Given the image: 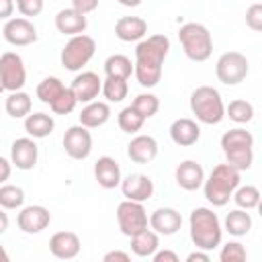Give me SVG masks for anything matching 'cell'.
<instances>
[{"label": "cell", "mask_w": 262, "mask_h": 262, "mask_svg": "<svg viewBox=\"0 0 262 262\" xmlns=\"http://www.w3.org/2000/svg\"><path fill=\"white\" fill-rule=\"evenodd\" d=\"M170 51V39L166 35L143 37L135 47L133 74L143 88H154L162 80V66Z\"/></svg>", "instance_id": "obj_1"}, {"label": "cell", "mask_w": 262, "mask_h": 262, "mask_svg": "<svg viewBox=\"0 0 262 262\" xmlns=\"http://www.w3.org/2000/svg\"><path fill=\"white\" fill-rule=\"evenodd\" d=\"M190 239L199 250H215L221 244L223 237V229L219 223L217 213H213V209L207 207H196L190 213Z\"/></svg>", "instance_id": "obj_2"}, {"label": "cell", "mask_w": 262, "mask_h": 262, "mask_svg": "<svg viewBox=\"0 0 262 262\" xmlns=\"http://www.w3.org/2000/svg\"><path fill=\"white\" fill-rule=\"evenodd\" d=\"M239 186V172L235 168H231L227 162L225 164H217L213 168V172L209 174V178L203 180V192L205 199L213 205V207H223L229 203L233 190Z\"/></svg>", "instance_id": "obj_3"}, {"label": "cell", "mask_w": 262, "mask_h": 262, "mask_svg": "<svg viewBox=\"0 0 262 262\" xmlns=\"http://www.w3.org/2000/svg\"><path fill=\"white\" fill-rule=\"evenodd\" d=\"M178 41L190 61H207L213 53V37L201 23H186L178 29Z\"/></svg>", "instance_id": "obj_4"}, {"label": "cell", "mask_w": 262, "mask_h": 262, "mask_svg": "<svg viewBox=\"0 0 262 262\" xmlns=\"http://www.w3.org/2000/svg\"><path fill=\"white\" fill-rule=\"evenodd\" d=\"M190 111L203 125H217L225 117L221 94L213 86H199L190 94Z\"/></svg>", "instance_id": "obj_5"}, {"label": "cell", "mask_w": 262, "mask_h": 262, "mask_svg": "<svg viewBox=\"0 0 262 262\" xmlns=\"http://www.w3.org/2000/svg\"><path fill=\"white\" fill-rule=\"evenodd\" d=\"M94 51H96L94 39H92L90 35L80 33V35L70 37V41H68V43L63 45V49H61L59 59H61V66H63L66 70L78 72V70H82V68L92 59Z\"/></svg>", "instance_id": "obj_6"}, {"label": "cell", "mask_w": 262, "mask_h": 262, "mask_svg": "<svg viewBox=\"0 0 262 262\" xmlns=\"http://www.w3.org/2000/svg\"><path fill=\"white\" fill-rule=\"evenodd\" d=\"M248 70H250V63L246 55L239 51H227L215 63L217 80L225 86H237L239 82H244L248 76Z\"/></svg>", "instance_id": "obj_7"}, {"label": "cell", "mask_w": 262, "mask_h": 262, "mask_svg": "<svg viewBox=\"0 0 262 262\" xmlns=\"http://www.w3.org/2000/svg\"><path fill=\"white\" fill-rule=\"evenodd\" d=\"M117 223L123 235L131 237L143 229H147V213L143 209V203L137 201H129L125 199L123 203H119L117 207Z\"/></svg>", "instance_id": "obj_8"}, {"label": "cell", "mask_w": 262, "mask_h": 262, "mask_svg": "<svg viewBox=\"0 0 262 262\" xmlns=\"http://www.w3.org/2000/svg\"><path fill=\"white\" fill-rule=\"evenodd\" d=\"M0 80L4 84V90H10V92L23 90L27 82V70L18 53L6 51L0 55Z\"/></svg>", "instance_id": "obj_9"}, {"label": "cell", "mask_w": 262, "mask_h": 262, "mask_svg": "<svg viewBox=\"0 0 262 262\" xmlns=\"http://www.w3.org/2000/svg\"><path fill=\"white\" fill-rule=\"evenodd\" d=\"M63 149L72 160H86L92 151V135L84 125H74L63 133Z\"/></svg>", "instance_id": "obj_10"}, {"label": "cell", "mask_w": 262, "mask_h": 262, "mask_svg": "<svg viewBox=\"0 0 262 262\" xmlns=\"http://www.w3.org/2000/svg\"><path fill=\"white\" fill-rule=\"evenodd\" d=\"M2 35L14 47H25V45H31V43L37 41V29L25 16L8 18L6 25H4V29H2Z\"/></svg>", "instance_id": "obj_11"}, {"label": "cell", "mask_w": 262, "mask_h": 262, "mask_svg": "<svg viewBox=\"0 0 262 262\" xmlns=\"http://www.w3.org/2000/svg\"><path fill=\"white\" fill-rule=\"evenodd\" d=\"M51 221V213L47 207L43 205H29V207H23L18 217H16V223H18V229L25 231V233H41Z\"/></svg>", "instance_id": "obj_12"}, {"label": "cell", "mask_w": 262, "mask_h": 262, "mask_svg": "<svg viewBox=\"0 0 262 262\" xmlns=\"http://www.w3.org/2000/svg\"><path fill=\"white\" fill-rule=\"evenodd\" d=\"M37 158H39V147H37L33 137H18V139L12 141V145H10L12 166H16L23 172L33 170L35 164H37Z\"/></svg>", "instance_id": "obj_13"}, {"label": "cell", "mask_w": 262, "mask_h": 262, "mask_svg": "<svg viewBox=\"0 0 262 262\" xmlns=\"http://www.w3.org/2000/svg\"><path fill=\"white\" fill-rule=\"evenodd\" d=\"M147 225L158 235H174L182 227V215L172 207H160L147 217Z\"/></svg>", "instance_id": "obj_14"}, {"label": "cell", "mask_w": 262, "mask_h": 262, "mask_svg": "<svg viewBox=\"0 0 262 262\" xmlns=\"http://www.w3.org/2000/svg\"><path fill=\"white\" fill-rule=\"evenodd\" d=\"M100 88H102V80L94 72H82L70 84V90L74 92L76 100L78 102H84V104L92 102L100 94Z\"/></svg>", "instance_id": "obj_15"}, {"label": "cell", "mask_w": 262, "mask_h": 262, "mask_svg": "<svg viewBox=\"0 0 262 262\" xmlns=\"http://www.w3.org/2000/svg\"><path fill=\"white\" fill-rule=\"evenodd\" d=\"M119 186L125 199L137 201V203H143L154 194V180L145 174H129L125 180H121Z\"/></svg>", "instance_id": "obj_16"}, {"label": "cell", "mask_w": 262, "mask_h": 262, "mask_svg": "<svg viewBox=\"0 0 262 262\" xmlns=\"http://www.w3.org/2000/svg\"><path fill=\"white\" fill-rule=\"evenodd\" d=\"M80 237L74 231H57L49 239V252L59 260H72L80 254Z\"/></svg>", "instance_id": "obj_17"}, {"label": "cell", "mask_w": 262, "mask_h": 262, "mask_svg": "<svg viewBox=\"0 0 262 262\" xmlns=\"http://www.w3.org/2000/svg\"><path fill=\"white\" fill-rule=\"evenodd\" d=\"M203 180H205V170L199 162L194 160H184L178 164L176 168V184L182 188V190H196L203 186Z\"/></svg>", "instance_id": "obj_18"}, {"label": "cell", "mask_w": 262, "mask_h": 262, "mask_svg": "<svg viewBox=\"0 0 262 262\" xmlns=\"http://www.w3.org/2000/svg\"><path fill=\"white\" fill-rule=\"evenodd\" d=\"M127 156L135 164H149L158 156V141L151 135H135L127 145Z\"/></svg>", "instance_id": "obj_19"}, {"label": "cell", "mask_w": 262, "mask_h": 262, "mask_svg": "<svg viewBox=\"0 0 262 262\" xmlns=\"http://www.w3.org/2000/svg\"><path fill=\"white\" fill-rule=\"evenodd\" d=\"M94 178H96V182H98L102 188H106V190L117 188V186L121 184V180H123V178H121V168H119L117 160L111 158V156L98 158L96 164H94Z\"/></svg>", "instance_id": "obj_20"}, {"label": "cell", "mask_w": 262, "mask_h": 262, "mask_svg": "<svg viewBox=\"0 0 262 262\" xmlns=\"http://www.w3.org/2000/svg\"><path fill=\"white\" fill-rule=\"evenodd\" d=\"M86 27H88L86 14L78 12L76 8H63V10H59L57 16H55V29H57L61 35L74 37V35L84 33Z\"/></svg>", "instance_id": "obj_21"}, {"label": "cell", "mask_w": 262, "mask_h": 262, "mask_svg": "<svg viewBox=\"0 0 262 262\" xmlns=\"http://www.w3.org/2000/svg\"><path fill=\"white\" fill-rule=\"evenodd\" d=\"M147 35V23L141 16H121L115 23V37L131 43V41H141Z\"/></svg>", "instance_id": "obj_22"}, {"label": "cell", "mask_w": 262, "mask_h": 262, "mask_svg": "<svg viewBox=\"0 0 262 262\" xmlns=\"http://www.w3.org/2000/svg\"><path fill=\"white\" fill-rule=\"evenodd\" d=\"M170 137H172V141H174L176 145H180V147H190V145H194V143L199 141V137H201V127L196 125V121L182 117V119H176V121L170 125Z\"/></svg>", "instance_id": "obj_23"}, {"label": "cell", "mask_w": 262, "mask_h": 262, "mask_svg": "<svg viewBox=\"0 0 262 262\" xmlns=\"http://www.w3.org/2000/svg\"><path fill=\"white\" fill-rule=\"evenodd\" d=\"M78 117H80V125H84L86 129H96V127H102L111 119V106L106 102L92 100L80 111Z\"/></svg>", "instance_id": "obj_24"}, {"label": "cell", "mask_w": 262, "mask_h": 262, "mask_svg": "<svg viewBox=\"0 0 262 262\" xmlns=\"http://www.w3.org/2000/svg\"><path fill=\"white\" fill-rule=\"evenodd\" d=\"M53 127H55V121L47 113H33V115L29 113L25 117V131L33 139H43V137L51 135L53 133Z\"/></svg>", "instance_id": "obj_25"}, {"label": "cell", "mask_w": 262, "mask_h": 262, "mask_svg": "<svg viewBox=\"0 0 262 262\" xmlns=\"http://www.w3.org/2000/svg\"><path fill=\"white\" fill-rule=\"evenodd\" d=\"M158 246H160V239L154 229H143V231L131 235V252L137 258H151L154 252L158 250Z\"/></svg>", "instance_id": "obj_26"}, {"label": "cell", "mask_w": 262, "mask_h": 262, "mask_svg": "<svg viewBox=\"0 0 262 262\" xmlns=\"http://www.w3.org/2000/svg\"><path fill=\"white\" fill-rule=\"evenodd\" d=\"M250 229H252V217L246 209H233L225 215V231L229 235L242 237V235H248Z\"/></svg>", "instance_id": "obj_27"}, {"label": "cell", "mask_w": 262, "mask_h": 262, "mask_svg": "<svg viewBox=\"0 0 262 262\" xmlns=\"http://www.w3.org/2000/svg\"><path fill=\"white\" fill-rule=\"evenodd\" d=\"M237 147H254V135L242 127L229 129L221 135V149L223 151L237 149Z\"/></svg>", "instance_id": "obj_28"}, {"label": "cell", "mask_w": 262, "mask_h": 262, "mask_svg": "<svg viewBox=\"0 0 262 262\" xmlns=\"http://www.w3.org/2000/svg\"><path fill=\"white\" fill-rule=\"evenodd\" d=\"M4 108L12 119H25L31 113V96L23 90L10 92L6 102H4Z\"/></svg>", "instance_id": "obj_29"}, {"label": "cell", "mask_w": 262, "mask_h": 262, "mask_svg": "<svg viewBox=\"0 0 262 262\" xmlns=\"http://www.w3.org/2000/svg\"><path fill=\"white\" fill-rule=\"evenodd\" d=\"M104 74L111 76V78L129 80V76L133 74V63H131V59L127 55L115 53V55L106 57V61H104Z\"/></svg>", "instance_id": "obj_30"}, {"label": "cell", "mask_w": 262, "mask_h": 262, "mask_svg": "<svg viewBox=\"0 0 262 262\" xmlns=\"http://www.w3.org/2000/svg\"><path fill=\"white\" fill-rule=\"evenodd\" d=\"M63 82L55 76H47L43 78L39 84H37V98L43 102V104H51L61 92H63Z\"/></svg>", "instance_id": "obj_31"}, {"label": "cell", "mask_w": 262, "mask_h": 262, "mask_svg": "<svg viewBox=\"0 0 262 262\" xmlns=\"http://www.w3.org/2000/svg\"><path fill=\"white\" fill-rule=\"evenodd\" d=\"M100 92L104 94V98L108 102H121V100L127 98L129 86H127V80H123V78H111V76H106V80H102Z\"/></svg>", "instance_id": "obj_32"}, {"label": "cell", "mask_w": 262, "mask_h": 262, "mask_svg": "<svg viewBox=\"0 0 262 262\" xmlns=\"http://www.w3.org/2000/svg\"><path fill=\"white\" fill-rule=\"evenodd\" d=\"M225 117H229L233 123H239V125L250 123V121L254 119V106H252V102L242 100V98L231 100V102L225 106Z\"/></svg>", "instance_id": "obj_33"}, {"label": "cell", "mask_w": 262, "mask_h": 262, "mask_svg": "<svg viewBox=\"0 0 262 262\" xmlns=\"http://www.w3.org/2000/svg\"><path fill=\"white\" fill-rule=\"evenodd\" d=\"M233 201L239 209H246V211H252L260 205V190L252 184H246V186H237L233 190Z\"/></svg>", "instance_id": "obj_34"}, {"label": "cell", "mask_w": 262, "mask_h": 262, "mask_svg": "<svg viewBox=\"0 0 262 262\" xmlns=\"http://www.w3.org/2000/svg\"><path fill=\"white\" fill-rule=\"evenodd\" d=\"M117 123H119V129H121L123 133H137V131L143 127L145 119L129 104V106H125V108L119 113Z\"/></svg>", "instance_id": "obj_35"}, {"label": "cell", "mask_w": 262, "mask_h": 262, "mask_svg": "<svg viewBox=\"0 0 262 262\" xmlns=\"http://www.w3.org/2000/svg\"><path fill=\"white\" fill-rule=\"evenodd\" d=\"M225 154V162L235 168L237 172H244L252 166L254 162V149L252 147H237V149H229V151H223Z\"/></svg>", "instance_id": "obj_36"}, {"label": "cell", "mask_w": 262, "mask_h": 262, "mask_svg": "<svg viewBox=\"0 0 262 262\" xmlns=\"http://www.w3.org/2000/svg\"><path fill=\"white\" fill-rule=\"evenodd\" d=\"M25 203V190L14 184L0 186V207L2 209H20Z\"/></svg>", "instance_id": "obj_37"}, {"label": "cell", "mask_w": 262, "mask_h": 262, "mask_svg": "<svg viewBox=\"0 0 262 262\" xmlns=\"http://www.w3.org/2000/svg\"><path fill=\"white\" fill-rule=\"evenodd\" d=\"M131 106L147 121L149 117H154L156 113H158V108H160V100H158V96L156 94H149V92H143V94H137L135 98H133V102H131Z\"/></svg>", "instance_id": "obj_38"}, {"label": "cell", "mask_w": 262, "mask_h": 262, "mask_svg": "<svg viewBox=\"0 0 262 262\" xmlns=\"http://www.w3.org/2000/svg\"><path fill=\"white\" fill-rule=\"evenodd\" d=\"M76 104H78V100H76L74 92L70 90V86H66L63 92L49 104V108H51L55 115H68V113H72V111L76 108Z\"/></svg>", "instance_id": "obj_39"}, {"label": "cell", "mask_w": 262, "mask_h": 262, "mask_svg": "<svg viewBox=\"0 0 262 262\" xmlns=\"http://www.w3.org/2000/svg\"><path fill=\"white\" fill-rule=\"evenodd\" d=\"M246 258H248L246 248L239 242H227L219 252V260L221 262H244Z\"/></svg>", "instance_id": "obj_40"}, {"label": "cell", "mask_w": 262, "mask_h": 262, "mask_svg": "<svg viewBox=\"0 0 262 262\" xmlns=\"http://www.w3.org/2000/svg\"><path fill=\"white\" fill-rule=\"evenodd\" d=\"M246 25H248V29H252V31H262V4L260 2H256V4H252L248 10H246Z\"/></svg>", "instance_id": "obj_41"}, {"label": "cell", "mask_w": 262, "mask_h": 262, "mask_svg": "<svg viewBox=\"0 0 262 262\" xmlns=\"http://www.w3.org/2000/svg\"><path fill=\"white\" fill-rule=\"evenodd\" d=\"M16 8L25 18L39 16L43 12V0H16Z\"/></svg>", "instance_id": "obj_42"}, {"label": "cell", "mask_w": 262, "mask_h": 262, "mask_svg": "<svg viewBox=\"0 0 262 262\" xmlns=\"http://www.w3.org/2000/svg\"><path fill=\"white\" fill-rule=\"evenodd\" d=\"M96 6H98V0H72V8H76L82 14L96 10Z\"/></svg>", "instance_id": "obj_43"}, {"label": "cell", "mask_w": 262, "mask_h": 262, "mask_svg": "<svg viewBox=\"0 0 262 262\" xmlns=\"http://www.w3.org/2000/svg\"><path fill=\"white\" fill-rule=\"evenodd\" d=\"M102 260H104V262H129V260H131V256H129L127 252L113 250V252H106Z\"/></svg>", "instance_id": "obj_44"}, {"label": "cell", "mask_w": 262, "mask_h": 262, "mask_svg": "<svg viewBox=\"0 0 262 262\" xmlns=\"http://www.w3.org/2000/svg\"><path fill=\"white\" fill-rule=\"evenodd\" d=\"M151 258H154V262H178V256L172 250H160V252L156 250Z\"/></svg>", "instance_id": "obj_45"}, {"label": "cell", "mask_w": 262, "mask_h": 262, "mask_svg": "<svg viewBox=\"0 0 262 262\" xmlns=\"http://www.w3.org/2000/svg\"><path fill=\"white\" fill-rule=\"evenodd\" d=\"M14 12V0H0V20H8Z\"/></svg>", "instance_id": "obj_46"}, {"label": "cell", "mask_w": 262, "mask_h": 262, "mask_svg": "<svg viewBox=\"0 0 262 262\" xmlns=\"http://www.w3.org/2000/svg\"><path fill=\"white\" fill-rule=\"evenodd\" d=\"M10 172H12V162L0 156V184H4L10 178Z\"/></svg>", "instance_id": "obj_47"}, {"label": "cell", "mask_w": 262, "mask_h": 262, "mask_svg": "<svg viewBox=\"0 0 262 262\" xmlns=\"http://www.w3.org/2000/svg\"><path fill=\"white\" fill-rule=\"evenodd\" d=\"M209 260H211V256H209L205 250L201 252L199 248H196V252H190V254L186 256V262H209Z\"/></svg>", "instance_id": "obj_48"}, {"label": "cell", "mask_w": 262, "mask_h": 262, "mask_svg": "<svg viewBox=\"0 0 262 262\" xmlns=\"http://www.w3.org/2000/svg\"><path fill=\"white\" fill-rule=\"evenodd\" d=\"M8 223H10V219H8V215L4 213V209L0 207V235L8 229Z\"/></svg>", "instance_id": "obj_49"}, {"label": "cell", "mask_w": 262, "mask_h": 262, "mask_svg": "<svg viewBox=\"0 0 262 262\" xmlns=\"http://www.w3.org/2000/svg\"><path fill=\"white\" fill-rule=\"evenodd\" d=\"M119 4H123V6H129V8H133V6H139L143 0H117Z\"/></svg>", "instance_id": "obj_50"}, {"label": "cell", "mask_w": 262, "mask_h": 262, "mask_svg": "<svg viewBox=\"0 0 262 262\" xmlns=\"http://www.w3.org/2000/svg\"><path fill=\"white\" fill-rule=\"evenodd\" d=\"M0 262H8V252L4 250V246H0Z\"/></svg>", "instance_id": "obj_51"}, {"label": "cell", "mask_w": 262, "mask_h": 262, "mask_svg": "<svg viewBox=\"0 0 262 262\" xmlns=\"http://www.w3.org/2000/svg\"><path fill=\"white\" fill-rule=\"evenodd\" d=\"M4 92V84H2V80H0V94Z\"/></svg>", "instance_id": "obj_52"}]
</instances>
